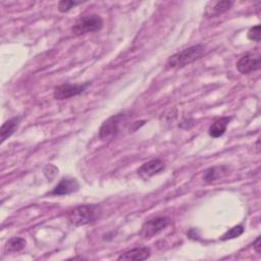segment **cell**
Masks as SVG:
<instances>
[{
  "label": "cell",
  "mask_w": 261,
  "mask_h": 261,
  "mask_svg": "<svg viewBox=\"0 0 261 261\" xmlns=\"http://www.w3.org/2000/svg\"><path fill=\"white\" fill-rule=\"evenodd\" d=\"M205 52V46L198 44L193 45L191 47H188L173 55H171L167 62L166 67L167 68H181L185 67L194 61L201 58V56Z\"/></svg>",
  "instance_id": "1"
},
{
  "label": "cell",
  "mask_w": 261,
  "mask_h": 261,
  "mask_svg": "<svg viewBox=\"0 0 261 261\" xmlns=\"http://www.w3.org/2000/svg\"><path fill=\"white\" fill-rule=\"evenodd\" d=\"M101 215V207L97 204H86L68 212V220L74 226L86 225L96 221Z\"/></svg>",
  "instance_id": "2"
},
{
  "label": "cell",
  "mask_w": 261,
  "mask_h": 261,
  "mask_svg": "<svg viewBox=\"0 0 261 261\" xmlns=\"http://www.w3.org/2000/svg\"><path fill=\"white\" fill-rule=\"evenodd\" d=\"M103 20L98 14H89L79 18L71 27V32L75 36H81L87 33H92L101 30Z\"/></svg>",
  "instance_id": "3"
},
{
  "label": "cell",
  "mask_w": 261,
  "mask_h": 261,
  "mask_svg": "<svg viewBox=\"0 0 261 261\" xmlns=\"http://www.w3.org/2000/svg\"><path fill=\"white\" fill-rule=\"evenodd\" d=\"M170 223V219L166 216H157L145 221L141 227L140 236L144 239H151L165 229Z\"/></svg>",
  "instance_id": "4"
},
{
  "label": "cell",
  "mask_w": 261,
  "mask_h": 261,
  "mask_svg": "<svg viewBox=\"0 0 261 261\" xmlns=\"http://www.w3.org/2000/svg\"><path fill=\"white\" fill-rule=\"evenodd\" d=\"M124 113H117L106 119L99 128V139L102 141L112 139L118 133L119 123L124 119Z\"/></svg>",
  "instance_id": "5"
},
{
  "label": "cell",
  "mask_w": 261,
  "mask_h": 261,
  "mask_svg": "<svg viewBox=\"0 0 261 261\" xmlns=\"http://www.w3.org/2000/svg\"><path fill=\"white\" fill-rule=\"evenodd\" d=\"M89 86V83L86 84H62L57 87H55L53 96L56 100H64L68 99L74 96H77L82 94L87 87Z\"/></svg>",
  "instance_id": "6"
},
{
  "label": "cell",
  "mask_w": 261,
  "mask_h": 261,
  "mask_svg": "<svg viewBox=\"0 0 261 261\" xmlns=\"http://www.w3.org/2000/svg\"><path fill=\"white\" fill-rule=\"evenodd\" d=\"M236 66L243 74L256 71L260 68V54L258 52H248L238 60Z\"/></svg>",
  "instance_id": "7"
},
{
  "label": "cell",
  "mask_w": 261,
  "mask_h": 261,
  "mask_svg": "<svg viewBox=\"0 0 261 261\" xmlns=\"http://www.w3.org/2000/svg\"><path fill=\"white\" fill-rule=\"evenodd\" d=\"M164 168H165V163L161 159H152L145 162L138 169V174L143 179H149L150 177L162 172Z\"/></svg>",
  "instance_id": "8"
},
{
  "label": "cell",
  "mask_w": 261,
  "mask_h": 261,
  "mask_svg": "<svg viewBox=\"0 0 261 261\" xmlns=\"http://www.w3.org/2000/svg\"><path fill=\"white\" fill-rule=\"evenodd\" d=\"M79 188H80V185L75 178L66 177V178H62L57 184V186L50 192V194L54 196L68 195V194L77 192Z\"/></svg>",
  "instance_id": "9"
},
{
  "label": "cell",
  "mask_w": 261,
  "mask_h": 261,
  "mask_svg": "<svg viewBox=\"0 0 261 261\" xmlns=\"http://www.w3.org/2000/svg\"><path fill=\"white\" fill-rule=\"evenodd\" d=\"M151 251L147 247H140V248H135L132 250H128L124 253H122L117 260H127V261H142L146 260L147 258L150 257Z\"/></svg>",
  "instance_id": "10"
},
{
  "label": "cell",
  "mask_w": 261,
  "mask_h": 261,
  "mask_svg": "<svg viewBox=\"0 0 261 261\" xmlns=\"http://www.w3.org/2000/svg\"><path fill=\"white\" fill-rule=\"evenodd\" d=\"M209 4H211V7H208V6L206 7L205 14L207 17H215V16H218V15L226 12L227 10H229L231 8V6L233 5V2L224 0V1L210 2Z\"/></svg>",
  "instance_id": "11"
},
{
  "label": "cell",
  "mask_w": 261,
  "mask_h": 261,
  "mask_svg": "<svg viewBox=\"0 0 261 261\" xmlns=\"http://www.w3.org/2000/svg\"><path fill=\"white\" fill-rule=\"evenodd\" d=\"M231 120V117L229 116H223L218 118L217 120H215L209 127V136L212 138H219L221 137L225 130H226V126L228 125L229 121Z\"/></svg>",
  "instance_id": "12"
},
{
  "label": "cell",
  "mask_w": 261,
  "mask_h": 261,
  "mask_svg": "<svg viewBox=\"0 0 261 261\" xmlns=\"http://www.w3.org/2000/svg\"><path fill=\"white\" fill-rule=\"evenodd\" d=\"M20 118L19 117H12L8 120H6L0 128V138H1V143H3L6 139L11 137V135L16 130L18 124H19Z\"/></svg>",
  "instance_id": "13"
},
{
  "label": "cell",
  "mask_w": 261,
  "mask_h": 261,
  "mask_svg": "<svg viewBox=\"0 0 261 261\" xmlns=\"http://www.w3.org/2000/svg\"><path fill=\"white\" fill-rule=\"evenodd\" d=\"M227 173V168L225 166H213L208 168L203 175V179L206 182H212L219 177L224 176Z\"/></svg>",
  "instance_id": "14"
},
{
  "label": "cell",
  "mask_w": 261,
  "mask_h": 261,
  "mask_svg": "<svg viewBox=\"0 0 261 261\" xmlns=\"http://www.w3.org/2000/svg\"><path fill=\"white\" fill-rule=\"evenodd\" d=\"M25 247V241L22 238H11L5 245L7 252H19Z\"/></svg>",
  "instance_id": "15"
},
{
  "label": "cell",
  "mask_w": 261,
  "mask_h": 261,
  "mask_svg": "<svg viewBox=\"0 0 261 261\" xmlns=\"http://www.w3.org/2000/svg\"><path fill=\"white\" fill-rule=\"evenodd\" d=\"M244 232V227L243 225H236L231 228H229L224 234L221 236L220 240L221 241H226V240H230V239H234L238 238L239 236H241Z\"/></svg>",
  "instance_id": "16"
},
{
  "label": "cell",
  "mask_w": 261,
  "mask_h": 261,
  "mask_svg": "<svg viewBox=\"0 0 261 261\" xmlns=\"http://www.w3.org/2000/svg\"><path fill=\"white\" fill-rule=\"evenodd\" d=\"M81 2H76V1H70V0H62L58 3V10L60 12H67L69 11L72 7H74L75 5L80 4Z\"/></svg>",
  "instance_id": "17"
},
{
  "label": "cell",
  "mask_w": 261,
  "mask_h": 261,
  "mask_svg": "<svg viewBox=\"0 0 261 261\" xmlns=\"http://www.w3.org/2000/svg\"><path fill=\"white\" fill-rule=\"evenodd\" d=\"M248 39L255 42H260V24H256L249 30Z\"/></svg>",
  "instance_id": "18"
},
{
  "label": "cell",
  "mask_w": 261,
  "mask_h": 261,
  "mask_svg": "<svg viewBox=\"0 0 261 261\" xmlns=\"http://www.w3.org/2000/svg\"><path fill=\"white\" fill-rule=\"evenodd\" d=\"M253 247H254V250L256 251V253L260 254V252H261V249H260V247H261V245H260V237H258L256 239V241L253 244Z\"/></svg>",
  "instance_id": "19"
}]
</instances>
